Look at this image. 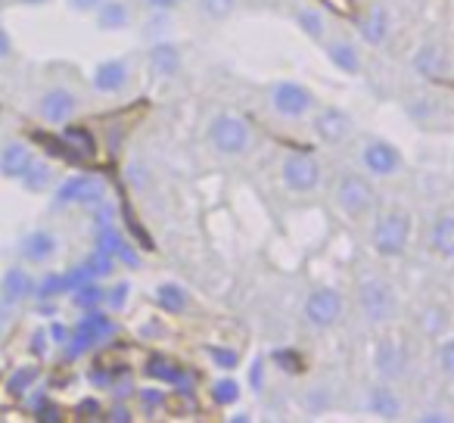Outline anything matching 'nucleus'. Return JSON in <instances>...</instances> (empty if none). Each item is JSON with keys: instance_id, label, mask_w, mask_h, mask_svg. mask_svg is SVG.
Segmentation results:
<instances>
[{"instance_id": "nucleus-1", "label": "nucleus", "mask_w": 454, "mask_h": 423, "mask_svg": "<svg viewBox=\"0 0 454 423\" xmlns=\"http://www.w3.org/2000/svg\"><path fill=\"white\" fill-rule=\"evenodd\" d=\"M208 144L221 156H243L253 146V128L243 115L237 113H218L208 121Z\"/></svg>"}, {"instance_id": "nucleus-2", "label": "nucleus", "mask_w": 454, "mask_h": 423, "mask_svg": "<svg viewBox=\"0 0 454 423\" xmlns=\"http://www.w3.org/2000/svg\"><path fill=\"white\" fill-rule=\"evenodd\" d=\"M268 106H271L274 115H280V119L296 121V119H305L309 113H315L317 97L311 94L305 84L284 78V82H274L271 90H268Z\"/></svg>"}, {"instance_id": "nucleus-3", "label": "nucleus", "mask_w": 454, "mask_h": 423, "mask_svg": "<svg viewBox=\"0 0 454 423\" xmlns=\"http://www.w3.org/2000/svg\"><path fill=\"white\" fill-rule=\"evenodd\" d=\"M411 240V215L402 208H389L377 218L373 224V249H377L383 259H395L404 253Z\"/></svg>"}, {"instance_id": "nucleus-4", "label": "nucleus", "mask_w": 454, "mask_h": 423, "mask_svg": "<svg viewBox=\"0 0 454 423\" xmlns=\"http://www.w3.org/2000/svg\"><path fill=\"white\" fill-rule=\"evenodd\" d=\"M115 333V324L109 321L106 315H100V311H84V317L75 324V327L69 330V340H66V358L75 361L78 355H84L90 346H97V342L109 340V336Z\"/></svg>"}, {"instance_id": "nucleus-5", "label": "nucleus", "mask_w": 454, "mask_h": 423, "mask_svg": "<svg viewBox=\"0 0 454 423\" xmlns=\"http://www.w3.org/2000/svg\"><path fill=\"white\" fill-rule=\"evenodd\" d=\"M106 200V184L94 175H72L66 177L57 187V196H53V208H66V206H90Z\"/></svg>"}, {"instance_id": "nucleus-6", "label": "nucleus", "mask_w": 454, "mask_h": 423, "mask_svg": "<svg viewBox=\"0 0 454 423\" xmlns=\"http://www.w3.org/2000/svg\"><path fill=\"white\" fill-rule=\"evenodd\" d=\"M321 162L309 153H290L280 165V181L293 193H311V190L321 187Z\"/></svg>"}, {"instance_id": "nucleus-7", "label": "nucleus", "mask_w": 454, "mask_h": 423, "mask_svg": "<svg viewBox=\"0 0 454 423\" xmlns=\"http://www.w3.org/2000/svg\"><path fill=\"white\" fill-rule=\"evenodd\" d=\"M373 202H377V193H373V187L361 175L340 177V184H336V206H340L348 218H364L373 208Z\"/></svg>"}, {"instance_id": "nucleus-8", "label": "nucleus", "mask_w": 454, "mask_h": 423, "mask_svg": "<svg viewBox=\"0 0 454 423\" xmlns=\"http://www.w3.org/2000/svg\"><path fill=\"white\" fill-rule=\"evenodd\" d=\"M35 113H38V119L47 121V125H57V128L69 125L78 113V97L72 94L69 88H63V84L47 88L44 94L38 97V103H35Z\"/></svg>"}, {"instance_id": "nucleus-9", "label": "nucleus", "mask_w": 454, "mask_h": 423, "mask_svg": "<svg viewBox=\"0 0 454 423\" xmlns=\"http://www.w3.org/2000/svg\"><path fill=\"white\" fill-rule=\"evenodd\" d=\"M35 296V278L22 265H13L0 278V317H10L26 299Z\"/></svg>"}, {"instance_id": "nucleus-10", "label": "nucleus", "mask_w": 454, "mask_h": 423, "mask_svg": "<svg viewBox=\"0 0 454 423\" xmlns=\"http://www.w3.org/2000/svg\"><path fill=\"white\" fill-rule=\"evenodd\" d=\"M311 128H315V137L321 140V144H330V146L346 144V140L355 134L352 115H348L342 106H324V109H317V115H315V121H311Z\"/></svg>"}, {"instance_id": "nucleus-11", "label": "nucleus", "mask_w": 454, "mask_h": 423, "mask_svg": "<svg viewBox=\"0 0 454 423\" xmlns=\"http://www.w3.org/2000/svg\"><path fill=\"white\" fill-rule=\"evenodd\" d=\"M361 165H364L373 177H392L402 171L404 162L395 144H389V140H383V137H371L361 146Z\"/></svg>"}, {"instance_id": "nucleus-12", "label": "nucleus", "mask_w": 454, "mask_h": 423, "mask_svg": "<svg viewBox=\"0 0 454 423\" xmlns=\"http://www.w3.org/2000/svg\"><path fill=\"white\" fill-rule=\"evenodd\" d=\"M358 302H361V311L367 315V321H373V324H386L395 315V293H392V286L383 284V280H364L358 290Z\"/></svg>"}, {"instance_id": "nucleus-13", "label": "nucleus", "mask_w": 454, "mask_h": 423, "mask_svg": "<svg viewBox=\"0 0 454 423\" xmlns=\"http://www.w3.org/2000/svg\"><path fill=\"white\" fill-rule=\"evenodd\" d=\"M128 84H131V63L121 57L103 59L94 69V75H90V88L106 97H115V94H121V90H128Z\"/></svg>"}, {"instance_id": "nucleus-14", "label": "nucleus", "mask_w": 454, "mask_h": 423, "mask_svg": "<svg viewBox=\"0 0 454 423\" xmlns=\"http://www.w3.org/2000/svg\"><path fill=\"white\" fill-rule=\"evenodd\" d=\"M358 35L367 47H383L392 38V13L386 4H371L358 20Z\"/></svg>"}, {"instance_id": "nucleus-15", "label": "nucleus", "mask_w": 454, "mask_h": 423, "mask_svg": "<svg viewBox=\"0 0 454 423\" xmlns=\"http://www.w3.org/2000/svg\"><path fill=\"white\" fill-rule=\"evenodd\" d=\"M342 315V296L336 290H315L305 299V317L315 327H333Z\"/></svg>"}, {"instance_id": "nucleus-16", "label": "nucleus", "mask_w": 454, "mask_h": 423, "mask_svg": "<svg viewBox=\"0 0 454 423\" xmlns=\"http://www.w3.org/2000/svg\"><path fill=\"white\" fill-rule=\"evenodd\" d=\"M57 249H59L57 237L44 228L28 231V234L20 240V255H22V262H28V265H47V262L57 255Z\"/></svg>"}, {"instance_id": "nucleus-17", "label": "nucleus", "mask_w": 454, "mask_h": 423, "mask_svg": "<svg viewBox=\"0 0 454 423\" xmlns=\"http://www.w3.org/2000/svg\"><path fill=\"white\" fill-rule=\"evenodd\" d=\"M146 66H150L153 78H175L184 66L181 47L171 44V41H156V44H150V53H146Z\"/></svg>"}, {"instance_id": "nucleus-18", "label": "nucleus", "mask_w": 454, "mask_h": 423, "mask_svg": "<svg viewBox=\"0 0 454 423\" xmlns=\"http://www.w3.org/2000/svg\"><path fill=\"white\" fill-rule=\"evenodd\" d=\"M327 59L333 69H340L342 75H361L364 72V63H361V53L358 47L352 44L348 38H336V41H327Z\"/></svg>"}, {"instance_id": "nucleus-19", "label": "nucleus", "mask_w": 454, "mask_h": 423, "mask_svg": "<svg viewBox=\"0 0 454 423\" xmlns=\"http://www.w3.org/2000/svg\"><path fill=\"white\" fill-rule=\"evenodd\" d=\"M32 162H35L32 146L22 144V140H10V144L0 146V175H4V177H13V181H20L22 171H26Z\"/></svg>"}, {"instance_id": "nucleus-20", "label": "nucleus", "mask_w": 454, "mask_h": 423, "mask_svg": "<svg viewBox=\"0 0 454 423\" xmlns=\"http://www.w3.org/2000/svg\"><path fill=\"white\" fill-rule=\"evenodd\" d=\"M94 20L100 32H121V28L131 26V7L125 0H103L94 10Z\"/></svg>"}, {"instance_id": "nucleus-21", "label": "nucleus", "mask_w": 454, "mask_h": 423, "mask_svg": "<svg viewBox=\"0 0 454 423\" xmlns=\"http://www.w3.org/2000/svg\"><path fill=\"white\" fill-rule=\"evenodd\" d=\"M373 361H377L380 377L395 380V377H402L404 361H408V358H404V349L398 346V342L386 340V342H380V346H377V355H373Z\"/></svg>"}, {"instance_id": "nucleus-22", "label": "nucleus", "mask_w": 454, "mask_h": 423, "mask_svg": "<svg viewBox=\"0 0 454 423\" xmlns=\"http://www.w3.org/2000/svg\"><path fill=\"white\" fill-rule=\"evenodd\" d=\"M293 20H296V28L305 38H311L315 44H327V20L317 7H299Z\"/></svg>"}, {"instance_id": "nucleus-23", "label": "nucleus", "mask_w": 454, "mask_h": 423, "mask_svg": "<svg viewBox=\"0 0 454 423\" xmlns=\"http://www.w3.org/2000/svg\"><path fill=\"white\" fill-rule=\"evenodd\" d=\"M429 247L442 259H454V215H439L429 228Z\"/></svg>"}, {"instance_id": "nucleus-24", "label": "nucleus", "mask_w": 454, "mask_h": 423, "mask_svg": "<svg viewBox=\"0 0 454 423\" xmlns=\"http://www.w3.org/2000/svg\"><path fill=\"white\" fill-rule=\"evenodd\" d=\"M367 404H371L373 414L383 417V420H392V417L402 414V402H398L389 386H373L371 396H367Z\"/></svg>"}, {"instance_id": "nucleus-25", "label": "nucleus", "mask_w": 454, "mask_h": 423, "mask_svg": "<svg viewBox=\"0 0 454 423\" xmlns=\"http://www.w3.org/2000/svg\"><path fill=\"white\" fill-rule=\"evenodd\" d=\"M414 69L420 72L423 78H439L445 72V57L435 44H423L420 51L414 53Z\"/></svg>"}, {"instance_id": "nucleus-26", "label": "nucleus", "mask_w": 454, "mask_h": 423, "mask_svg": "<svg viewBox=\"0 0 454 423\" xmlns=\"http://www.w3.org/2000/svg\"><path fill=\"white\" fill-rule=\"evenodd\" d=\"M20 181H22V187H26L28 193H44V190L53 184V168L47 162H41V159H35V162L22 171Z\"/></svg>"}, {"instance_id": "nucleus-27", "label": "nucleus", "mask_w": 454, "mask_h": 423, "mask_svg": "<svg viewBox=\"0 0 454 423\" xmlns=\"http://www.w3.org/2000/svg\"><path fill=\"white\" fill-rule=\"evenodd\" d=\"M63 140H66V146H69L72 156H75V159L94 156V137H90V134L84 131V128H66Z\"/></svg>"}, {"instance_id": "nucleus-28", "label": "nucleus", "mask_w": 454, "mask_h": 423, "mask_svg": "<svg viewBox=\"0 0 454 423\" xmlns=\"http://www.w3.org/2000/svg\"><path fill=\"white\" fill-rule=\"evenodd\" d=\"M196 7H200V16L208 22H224L234 16L237 10V0H196Z\"/></svg>"}, {"instance_id": "nucleus-29", "label": "nucleus", "mask_w": 454, "mask_h": 423, "mask_svg": "<svg viewBox=\"0 0 454 423\" xmlns=\"http://www.w3.org/2000/svg\"><path fill=\"white\" fill-rule=\"evenodd\" d=\"M181 367L175 364V361L162 358V355H153L150 361H146V377L153 380H162V383H177L181 380Z\"/></svg>"}, {"instance_id": "nucleus-30", "label": "nucleus", "mask_w": 454, "mask_h": 423, "mask_svg": "<svg viewBox=\"0 0 454 423\" xmlns=\"http://www.w3.org/2000/svg\"><path fill=\"white\" fill-rule=\"evenodd\" d=\"M156 299H159V305H162V309H168V311H184V309H187V293H184L181 286H175V284L159 286Z\"/></svg>"}, {"instance_id": "nucleus-31", "label": "nucleus", "mask_w": 454, "mask_h": 423, "mask_svg": "<svg viewBox=\"0 0 454 423\" xmlns=\"http://www.w3.org/2000/svg\"><path fill=\"white\" fill-rule=\"evenodd\" d=\"M35 380H38V367H20V371H13V377L7 380V392L10 396H26L35 386Z\"/></svg>"}, {"instance_id": "nucleus-32", "label": "nucleus", "mask_w": 454, "mask_h": 423, "mask_svg": "<svg viewBox=\"0 0 454 423\" xmlns=\"http://www.w3.org/2000/svg\"><path fill=\"white\" fill-rule=\"evenodd\" d=\"M103 299H106V293H103L100 286L84 284V286H78V290H75V299H72V302H75L78 309H84V311H94V309H100Z\"/></svg>"}, {"instance_id": "nucleus-33", "label": "nucleus", "mask_w": 454, "mask_h": 423, "mask_svg": "<svg viewBox=\"0 0 454 423\" xmlns=\"http://www.w3.org/2000/svg\"><path fill=\"white\" fill-rule=\"evenodd\" d=\"M212 398L218 404H234L237 398H240V386H237V380H231V377L215 380V383H212Z\"/></svg>"}, {"instance_id": "nucleus-34", "label": "nucleus", "mask_w": 454, "mask_h": 423, "mask_svg": "<svg viewBox=\"0 0 454 423\" xmlns=\"http://www.w3.org/2000/svg\"><path fill=\"white\" fill-rule=\"evenodd\" d=\"M165 32H168V13H156L153 10V16L144 22V38L150 44H156V41H165Z\"/></svg>"}, {"instance_id": "nucleus-35", "label": "nucleus", "mask_w": 454, "mask_h": 423, "mask_svg": "<svg viewBox=\"0 0 454 423\" xmlns=\"http://www.w3.org/2000/svg\"><path fill=\"white\" fill-rule=\"evenodd\" d=\"M84 265H88V271L94 274V278H106V274H113L115 259L109 253H103V249H94V253H90V259L84 262Z\"/></svg>"}, {"instance_id": "nucleus-36", "label": "nucleus", "mask_w": 454, "mask_h": 423, "mask_svg": "<svg viewBox=\"0 0 454 423\" xmlns=\"http://www.w3.org/2000/svg\"><path fill=\"white\" fill-rule=\"evenodd\" d=\"M63 274H47L41 284H35V296L38 299H53L57 293H63Z\"/></svg>"}, {"instance_id": "nucleus-37", "label": "nucleus", "mask_w": 454, "mask_h": 423, "mask_svg": "<svg viewBox=\"0 0 454 423\" xmlns=\"http://www.w3.org/2000/svg\"><path fill=\"white\" fill-rule=\"evenodd\" d=\"M442 327H445V324H442V311L429 309L427 315H423V330H427V333H439Z\"/></svg>"}, {"instance_id": "nucleus-38", "label": "nucleus", "mask_w": 454, "mask_h": 423, "mask_svg": "<svg viewBox=\"0 0 454 423\" xmlns=\"http://www.w3.org/2000/svg\"><path fill=\"white\" fill-rule=\"evenodd\" d=\"M439 361H442V371L451 373V377H454V340H448L445 346H442Z\"/></svg>"}, {"instance_id": "nucleus-39", "label": "nucleus", "mask_w": 454, "mask_h": 423, "mask_svg": "<svg viewBox=\"0 0 454 423\" xmlns=\"http://www.w3.org/2000/svg\"><path fill=\"white\" fill-rule=\"evenodd\" d=\"M66 4H69L72 13H94L103 0H66Z\"/></svg>"}, {"instance_id": "nucleus-40", "label": "nucleus", "mask_w": 454, "mask_h": 423, "mask_svg": "<svg viewBox=\"0 0 454 423\" xmlns=\"http://www.w3.org/2000/svg\"><path fill=\"white\" fill-rule=\"evenodd\" d=\"M146 7L156 10V13H171V10H177L184 4V0H144Z\"/></svg>"}, {"instance_id": "nucleus-41", "label": "nucleus", "mask_w": 454, "mask_h": 423, "mask_svg": "<svg viewBox=\"0 0 454 423\" xmlns=\"http://www.w3.org/2000/svg\"><path fill=\"white\" fill-rule=\"evenodd\" d=\"M13 57V41H10V32L0 26V63H7Z\"/></svg>"}, {"instance_id": "nucleus-42", "label": "nucleus", "mask_w": 454, "mask_h": 423, "mask_svg": "<svg viewBox=\"0 0 454 423\" xmlns=\"http://www.w3.org/2000/svg\"><path fill=\"white\" fill-rule=\"evenodd\" d=\"M212 358L218 361L221 367H234L237 364V352H224V349H212Z\"/></svg>"}, {"instance_id": "nucleus-43", "label": "nucleus", "mask_w": 454, "mask_h": 423, "mask_svg": "<svg viewBox=\"0 0 454 423\" xmlns=\"http://www.w3.org/2000/svg\"><path fill=\"white\" fill-rule=\"evenodd\" d=\"M125 293H128V286H125V284L115 286V290L106 296V299H109V305H113V309H121V305H125Z\"/></svg>"}, {"instance_id": "nucleus-44", "label": "nucleus", "mask_w": 454, "mask_h": 423, "mask_svg": "<svg viewBox=\"0 0 454 423\" xmlns=\"http://www.w3.org/2000/svg\"><path fill=\"white\" fill-rule=\"evenodd\" d=\"M417 423H451V417H448L445 411H427Z\"/></svg>"}, {"instance_id": "nucleus-45", "label": "nucleus", "mask_w": 454, "mask_h": 423, "mask_svg": "<svg viewBox=\"0 0 454 423\" xmlns=\"http://www.w3.org/2000/svg\"><path fill=\"white\" fill-rule=\"evenodd\" d=\"M278 361H280V364L290 367L293 373H299V358H296L293 352H278Z\"/></svg>"}, {"instance_id": "nucleus-46", "label": "nucleus", "mask_w": 454, "mask_h": 423, "mask_svg": "<svg viewBox=\"0 0 454 423\" xmlns=\"http://www.w3.org/2000/svg\"><path fill=\"white\" fill-rule=\"evenodd\" d=\"M128 177H131V184H134V187H144V184H146L144 168H140V165H131V168H128Z\"/></svg>"}, {"instance_id": "nucleus-47", "label": "nucleus", "mask_w": 454, "mask_h": 423, "mask_svg": "<svg viewBox=\"0 0 454 423\" xmlns=\"http://www.w3.org/2000/svg\"><path fill=\"white\" fill-rule=\"evenodd\" d=\"M262 380H265V361H255V364H253V386H255V389H259V386H262Z\"/></svg>"}, {"instance_id": "nucleus-48", "label": "nucleus", "mask_w": 454, "mask_h": 423, "mask_svg": "<svg viewBox=\"0 0 454 423\" xmlns=\"http://www.w3.org/2000/svg\"><path fill=\"white\" fill-rule=\"evenodd\" d=\"M113 420H115V423H128V411H125V408H115V411H113Z\"/></svg>"}, {"instance_id": "nucleus-49", "label": "nucleus", "mask_w": 454, "mask_h": 423, "mask_svg": "<svg viewBox=\"0 0 454 423\" xmlns=\"http://www.w3.org/2000/svg\"><path fill=\"white\" fill-rule=\"evenodd\" d=\"M22 7H41V4H47V0H20Z\"/></svg>"}, {"instance_id": "nucleus-50", "label": "nucleus", "mask_w": 454, "mask_h": 423, "mask_svg": "<svg viewBox=\"0 0 454 423\" xmlns=\"http://www.w3.org/2000/svg\"><path fill=\"white\" fill-rule=\"evenodd\" d=\"M227 423H249V417L247 414H237V417H231Z\"/></svg>"}, {"instance_id": "nucleus-51", "label": "nucleus", "mask_w": 454, "mask_h": 423, "mask_svg": "<svg viewBox=\"0 0 454 423\" xmlns=\"http://www.w3.org/2000/svg\"><path fill=\"white\" fill-rule=\"evenodd\" d=\"M0 10H4V0H0Z\"/></svg>"}, {"instance_id": "nucleus-52", "label": "nucleus", "mask_w": 454, "mask_h": 423, "mask_svg": "<svg viewBox=\"0 0 454 423\" xmlns=\"http://www.w3.org/2000/svg\"><path fill=\"white\" fill-rule=\"evenodd\" d=\"M84 423H97V420H84Z\"/></svg>"}]
</instances>
